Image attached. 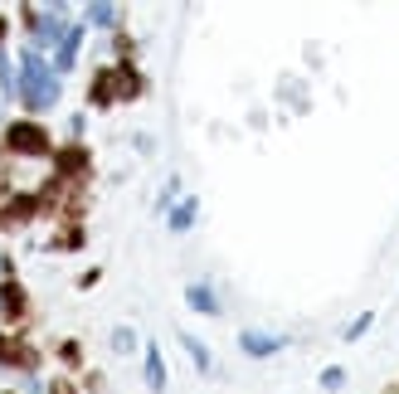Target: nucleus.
Masks as SVG:
<instances>
[{"mask_svg":"<svg viewBox=\"0 0 399 394\" xmlns=\"http://www.w3.org/2000/svg\"><path fill=\"white\" fill-rule=\"evenodd\" d=\"M20 97L30 107H49L54 97H59V83H54V73L34 59V54H25V64H20Z\"/></svg>","mask_w":399,"mask_h":394,"instance_id":"nucleus-1","label":"nucleus"},{"mask_svg":"<svg viewBox=\"0 0 399 394\" xmlns=\"http://www.w3.org/2000/svg\"><path fill=\"white\" fill-rule=\"evenodd\" d=\"M10 146L15 151H44V132L39 127H10Z\"/></svg>","mask_w":399,"mask_h":394,"instance_id":"nucleus-2","label":"nucleus"},{"mask_svg":"<svg viewBox=\"0 0 399 394\" xmlns=\"http://www.w3.org/2000/svg\"><path fill=\"white\" fill-rule=\"evenodd\" d=\"M190 307H195V312H214V297H209V288H190Z\"/></svg>","mask_w":399,"mask_h":394,"instance_id":"nucleus-3","label":"nucleus"},{"mask_svg":"<svg viewBox=\"0 0 399 394\" xmlns=\"http://www.w3.org/2000/svg\"><path fill=\"white\" fill-rule=\"evenodd\" d=\"M277 341H268V336H244V351H253V356H268Z\"/></svg>","mask_w":399,"mask_h":394,"instance_id":"nucleus-4","label":"nucleus"},{"mask_svg":"<svg viewBox=\"0 0 399 394\" xmlns=\"http://www.w3.org/2000/svg\"><path fill=\"white\" fill-rule=\"evenodd\" d=\"M88 15H93V25H112V20H117V10H112V5H93Z\"/></svg>","mask_w":399,"mask_h":394,"instance_id":"nucleus-5","label":"nucleus"},{"mask_svg":"<svg viewBox=\"0 0 399 394\" xmlns=\"http://www.w3.org/2000/svg\"><path fill=\"white\" fill-rule=\"evenodd\" d=\"M190 219H195V205H181L176 214H170V224H176V229H185V224H190Z\"/></svg>","mask_w":399,"mask_h":394,"instance_id":"nucleus-6","label":"nucleus"},{"mask_svg":"<svg viewBox=\"0 0 399 394\" xmlns=\"http://www.w3.org/2000/svg\"><path fill=\"white\" fill-rule=\"evenodd\" d=\"M73 49H78V34L64 39V54H59V64H73Z\"/></svg>","mask_w":399,"mask_h":394,"instance_id":"nucleus-7","label":"nucleus"},{"mask_svg":"<svg viewBox=\"0 0 399 394\" xmlns=\"http://www.w3.org/2000/svg\"><path fill=\"white\" fill-rule=\"evenodd\" d=\"M0 307H5V312H15V307H20V288H5V297H0Z\"/></svg>","mask_w":399,"mask_h":394,"instance_id":"nucleus-8","label":"nucleus"},{"mask_svg":"<svg viewBox=\"0 0 399 394\" xmlns=\"http://www.w3.org/2000/svg\"><path fill=\"white\" fill-rule=\"evenodd\" d=\"M146 380H151V384H161V356H151V360H146Z\"/></svg>","mask_w":399,"mask_h":394,"instance_id":"nucleus-9","label":"nucleus"},{"mask_svg":"<svg viewBox=\"0 0 399 394\" xmlns=\"http://www.w3.org/2000/svg\"><path fill=\"white\" fill-rule=\"evenodd\" d=\"M0 30H5V25H0Z\"/></svg>","mask_w":399,"mask_h":394,"instance_id":"nucleus-10","label":"nucleus"}]
</instances>
